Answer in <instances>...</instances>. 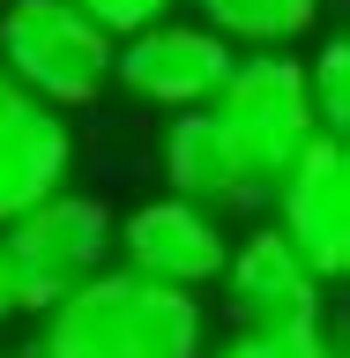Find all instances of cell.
Returning <instances> with one entry per match:
<instances>
[{
	"label": "cell",
	"instance_id": "cell-14",
	"mask_svg": "<svg viewBox=\"0 0 350 358\" xmlns=\"http://www.w3.org/2000/svg\"><path fill=\"white\" fill-rule=\"evenodd\" d=\"M105 38H134V30H150V22L179 15V0H75Z\"/></svg>",
	"mask_w": 350,
	"mask_h": 358
},
{
	"label": "cell",
	"instance_id": "cell-15",
	"mask_svg": "<svg viewBox=\"0 0 350 358\" xmlns=\"http://www.w3.org/2000/svg\"><path fill=\"white\" fill-rule=\"evenodd\" d=\"M15 268H8V246H0V321H15Z\"/></svg>",
	"mask_w": 350,
	"mask_h": 358
},
{
	"label": "cell",
	"instance_id": "cell-6",
	"mask_svg": "<svg viewBox=\"0 0 350 358\" xmlns=\"http://www.w3.org/2000/svg\"><path fill=\"white\" fill-rule=\"evenodd\" d=\"M209 112L254 150V164L268 172V187H276V172L321 134L313 127L306 60H298V52H239L231 75H224V90L209 97Z\"/></svg>",
	"mask_w": 350,
	"mask_h": 358
},
{
	"label": "cell",
	"instance_id": "cell-1",
	"mask_svg": "<svg viewBox=\"0 0 350 358\" xmlns=\"http://www.w3.org/2000/svg\"><path fill=\"white\" fill-rule=\"evenodd\" d=\"M30 358H209V306L194 291L97 268L38 313Z\"/></svg>",
	"mask_w": 350,
	"mask_h": 358
},
{
	"label": "cell",
	"instance_id": "cell-12",
	"mask_svg": "<svg viewBox=\"0 0 350 358\" xmlns=\"http://www.w3.org/2000/svg\"><path fill=\"white\" fill-rule=\"evenodd\" d=\"M209 358H343V336L328 321H306V329H224V336H209Z\"/></svg>",
	"mask_w": 350,
	"mask_h": 358
},
{
	"label": "cell",
	"instance_id": "cell-3",
	"mask_svg": "<svg viewBox=\"0 0 350 358\" xmlns=\"http://www.w3.org/2000/svg\"><path fill=\"white\" fill-rule=\"evenodd\" d=\"M0 246H8V268H15V306L45 313L52 299L89 284L97 268H112V209L89 187H60L52 201H38L30 217L8 224Z\"/></svg>",
	"mask_w": 350,
	"mask_h": 358
},
{
	"label": "cell",
	"instance_id": "cell-11",
	"mask_svg": "<svg viewBox=\"0 0 350 358\" xmlns=\"http://www.w3.org/2000/svg\"><path fill=\"white\" fill-rule=\"evenodd\" d=\"M328 0H194V22L231 52H298L321 30Z\"/></svg>",
	"mask_w": 350,
	"mask_h": 358
},
{
	"label": "cell",
	"instance_id": "cell-10",
	"mask_svg": "<svg viewBox=\"0 0 350 358\" xmlns=\"http://www.w3.org/2000/svg\"><path fill=\"white\" fill-rule=\"evenodd\" d=\"M75 120L45 105H22L15 120H0V231L15 217H30L38 201H52L60 187H75Z\"/></svg>",
	"mask_w": 350,
	"mask_h": 358
},
{
	"label": "cell",
	"instance_id": "cell-16",
	"mask_svg": "<svg viewBox=\"0 0 350 358\" xmlns=\"http://www.w3.org/2000/svg\"><path fill=\"white\" fill-rule=\"evenodd\" d=\"M22 105H30V97H22V90H15V83H8V67H0V120H15V112H22Z\"/></svg>",
	"mask_w": 350,
	"mask_h": 358
},
{
	"label": "cell",
	"instance_id": "cell-4",
	"mask_svg": "<svg viewBox=\"0 0 350 358\" xmlns=\"http://www.w3.org/2000/svg\"><path fill=\"white\" fill-rule=\"evenodd\" d=\"M268 224L291 239V254L328 291L343 284V268H350V150H343V134H313L306 150L276 172Z\"/></svg>",
	"mask_w": 350,
	"mask_h": 358
},
{
	"label": "cell",
	"instance_id": "cell-2",
	"mask_svg": "<svg viewBox=\"0 0 350 358\" xmlns=\"http://www.w3.org/2000/svg\"><path fill=\"white\" fill-rule=\"evenodd\" d=\"M112 45L75 0H0V67L8 83L45 112L97 105L112 90Z\"/></svg>",
	"mask_w": 350,
	"mask_h": 358
},
{
	"label": "cell",
	"instance_id": "cell-8",
	"mask_svg": "<svg viewBox=\"0 0 350 358\" xmlns=\"http://www.w3.org/2000/svg\"><path fill=\"white\" fill-rule=\"evenodd\" d=\"M231 45L217 38V30H201L194 15H164L150 22V30H134V38L112 45V83L127 90L134 105H150V112H194L209 105L224 90V75H231Z\"/></svg>",
	"mask_w": 350,
	"mask_h": 358
},
{
	"label": "cell",
	"instance_id": "cell-13",
	"mask_svg": "<svg viewBox=\"0 0 350 358\" xmlns=\"http://www.w3.org/2000/svg\"><path fill=\"white\" fill-rule=\"evenodd\" d=\"M306 97H313V127L321 134L350 127V45L335 30L313 45V60H306Z\"/></svg>",
	"mask_w": 350,
	"mask_h": 358
},
{
	"label": "cell",
	"instance_id": "cell-9",
	"mask_svg": "<svg viewBox=\"0 0 350 358\" xmlns=\"http://www.w3.org/2000/svg\"><path fill=\"white\" fill-rule=\"evenodd\" d=\"M217 291H224V329H306V321H328V284L291 254V239L276 224L231 231Z\"/></svg>",
	"mask_w": 350,
	"mask_h": 358
},
{
	"label": "cell",
	"instance_id": "cell-7",
	"mask_svg": "<svg viewBox=\"0 0 350 358\" xmlns=\"http://www.w3.org/2000/svg\"><path fill=\"white\" fill-rule=\"evenodd\" d=\"M156 172H164V194L194 201L209 217H254L261 224V209H268V172L254 164V150H246L209 105L164 120V134H156Z\"/></svg>",
	"mask_w": 350,
	"mask_h": 358
},
{
	"label": "cell",
	"instance_id": "cell-5",
	"mask_svg": "<svg viewBox=\"0 0 350 358\" xmlns=\"http://www.w3.org/2000/svg\"><path fill=\"white\" fill-rule=\"evenodd\" d=\"M224 254H231V224L194 209V201H179V194H150L127 217H112V268H127L142 284L201 299V291H217Z\"/></svg>",
	"mask_w": 350,
	"mask_h": 358
}]
</instances>
